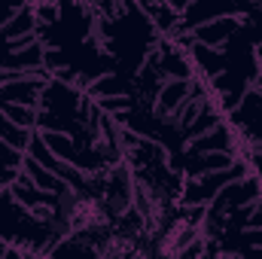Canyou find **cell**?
Listing matches in <instances>:
<instances>
[{
    "instance_id": "cell-1",
    "label": "cell",
    "mask_w": 262,
    "mask_h": 259,
    "mask_svg": "<svg viewBox=\"0 0 262 259\" xmlns=\"http://www.w3.org/2000/svg\"><path fill=\"white\" fill-rule=\"evenodd\" d=\"M0 113H3L9 122H15L18 128L37 131V119H40L37 107H28V104H0Z\"/></svg>"
},
{
    "instance_id": "cell-2",
    "label": "cell",
    "mask_w": 262,
    "mask_h": 259,
    "mask_svg": "<svg viewBox=\"0 0 262 259\" xmlns=\"http://www.w3.org/2000/svg\"><path fill=\"white\" fill-rule=\"evenodd\" d=\"M6 250H9V244H6V241H3V238H0V259L6 256Z\"/></svg>"
}]
</instances>
